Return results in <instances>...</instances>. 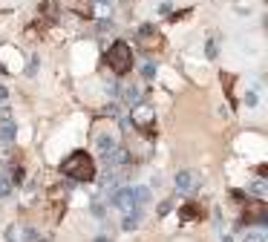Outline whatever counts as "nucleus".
I'll return each instance as SVG.
<instances>
[{"label":"nucleus","instance_id":"f257e3e1","mask_svg":"<svg viewBox=\"0 0 268 242\" xmlns=\"http://www.w3.org/2000/svg\"><path fill=\"white\" fill-rule=\"evenodd\" d=\"M61 173H64L67 179H75V182H93L95 179V161H93L90 153L75 150V153H70L67 159L61 161Z\"/></svg>","mask_w":268,"mask_h":242},{"label":"nucleus","instance_id":"f03ea898","mask_svg":"<svg viewBox=\"0 0 268 242\" xmlns=\"http://www.w3.org/2000/svg\"><path fill=\"white\" fill-rule=\"evenodd\" d=\"M107 67L113 69L116 75H127L133 69V49L124 41H116V44L107 49Z\"/></svg>","mask_w":268,"mask_h":242},{"label":"nucleus","instance_id":"7ed1b4c3","mask_svg":"<svg viewBox=\"0 0 268 242\" xmlns=\"http://www.w3.org/2000/svg\"><path fill=\"white\" fill-rule=\"evenodd\" d=\"M133 113H130V124L133 127H141L147 136L153 133V124H156V115H153V110L147 107V104H136V107H130Z\"/></svg>","mask_w":268,"mask_h":242},{"label":"nucleus","instance_id":"20e7f679","mask_svg":"<svg viewBox=\"0 0 268 242\" xmlns=\"http://www.w3.org/2000/svg\"><path fill=\"white\" fill-rule=\"evenodd\" d=\"M268 219V207L262 199H254V202H245V210H242V222H265Z\"/></svg>","mask_w":268,"mask_h":242},{"label":"nucleus","instance_id":"39448f33","mask_svg":"<svg viewBox=\"0 0 268 242\" xmlns=\"http://www.w3.org/2000/svg\"><path fill=\"white\" fill-rule=\"evenodd\" d=\"M173 184H176V190H179V193H190V190H196V187H199V173L196 170L176 173Z\"/></svg>","mask_w":268,"mask_h":242},{"label":"nucleus","instance_id":"423d86ee","mask_svg":"<svg viewBox=\"0 0 268 242\" xmlns=\"http://www.w3.org/2000/svg\"><path fill=\"white\" fill-rule=\"evenodd\" d=\"M139 44L144 46L147 52H150V49H159V46H162V35L147 23V26H141V29H139Z\"/></svg>","mask_w":268,"mask_h":242},{"label":"nucleus","instance_id":"0eeeda50","mask_svg":"<svg viewBox=\"0 0 268 242\" xmlns=\"http://www.w3.org/2000/svg\"><path fill=\"white\" fill-rule=\"evenodd\" d=\"M121 101L127 104V107L141 104V90L136 87V84H124V87H121Z\"/></svg>","mask_w":268,"mask_h":242},{"label":"nucleus","instance_id":"6e6552de","mask_svg":"<svg viewBox=\"0 0 268 242\" xmlns=\"http://www.w3.org/2000/svg\"><path fill=\"white\" fill-rule=\"evenodd\" d=\"M15 133H18L15 121H3V124H0V147H12V144H15Z\"/></svg>","mask_w":268,"mask_h":242},{"label":"nucleus","instance_id":"1a4fd4ad","mask_svg":"<svg viewBox=\"0 0 268 242\" xmlns=\"http://www.w3.org/2000/svg\"><path fill=\"white\" fill-rule=\"evenodd\" d=\"M179 216H182V222H193V219L202 216V207H199L196 202H187V205H182Z\"/></svg>","mask_w":268,"mask_h":242},{"label":"nucleus","instance_id":"9d476101","mask_svg":"<svg viewBox=\"0 0 268 242\" xmlns=\"http://www.w3.org/2000/svg\"><path fill=\"white\" fill-rule=\"evenodd\" d=\"M133 196H136V207H144L150 202V187H133Z\"/></svg>","mask_w":268,"mask_h":242},{"label":"nucleus","instance_id":"9b49d317","mask_svg":"<svg viewBox=\"0 0 268 242\" xmlns=\"http://www.w3.org/2000/svg\"><path fill=\"white\" fill-rule=\"evenodd\" d=\"M139 219H141V210H130V213H124V222H121V228H124V230L139 228Z\"/></svg>","mask_w":268,"mask_h":242},{"label":"nucleus","instance_id":"f8f14e48","mask_svg":"<svg viewBox=\"0 0 268 242\" xmlns=\"http://www.w3.org/2000/svg\"><path fill=\"white\" fill-rule=\"evenodd\" d=\"M251 193H254L256 199H262V202H265V196H268V184L262 182V179H256V182L251 184Z\"/></svg>","mask_w":268,"mask_h":242},{"label":"nucleus","instance_id":"ddd939ff","mask_svg":"<svg viewBox=\"0 0 268 242\" xmlns=\"http://www.w3.org/2000/svg\"><path fill=\"white\" fill-rule=\"evenodd\" d=\"M245 242H265V230H262V228L245 230Z\"/></svg>","mask_w":268,"mask_h":242},{"label":"nucleus","instance_id":"4468645a","mask_svg":"<svg viewBox=\"0 0 268 242\" xmlns=\"http://www.w3.org/2000/svg\"><path fill=\"white\" fill-rule=\"evenodd\" d=\"M9 193H12V182H9L6 173H0V199H6Z\"/></svg>","mask_w":268,"mask_h":242},{"label":"nucleus","instance_id":"2eb2a0df","mask_svg":"<svg viewBox=\"0 0 268 242\" xmlns=\"http://www.w3.org/2000/svg\"><path fill=\"white\" fill-rule=\"evenodd\" d=\"M9 182H12V184H21V182H24V167H21V164H18V167H12V176H9Z\"/></svg>","mask_w":268,"mask_h":242},{"label":"nucleus","instance_id":"dca6fc26","mask_svg":"<svg viewBox=\"0 0 268 242\" xmlns=\"http://www.w3.org/2000/svg\"><path fill=\"white\" fill-rule=\"evenodd\" d=\"M141 75H144V81L156 78V64H144V69H141Z\"/></svg>","mask_w":268,"mask_h":242},{"label":"nucleus","instance_id":"f3484780","mask_svg":"<svg viewBox=\"0 0 268 242\" xmlns=\"http://www.w3.org/2000/svg\"><path fill=\"white\" fill-rule=\"evenodd\" d=\"M205 52H208V58H216V52H219V49H216V35H213V38L208 41V46H205Z\"/></svg>","mask_w":268,"mask_h":242},{"label":"nucleus","instance_id":"a211bd4d","mask_svg":"<svg viewBox=\"0 0 268 242\" xmlns=\"http://www.w3.org/2000/svg\"><path fill=\"white\" fill-rule=\"evenodd\" d=\"M3 121H12V110H9L6 104H0V124H3Z\"/></svg>","mask_w":268,"mask_h":242},{"label":"nucleus","instance_id":"6ab92c4d","mask_svg":"<svg viewBox=\"0 0 268 242\" xmlns=\"http://www.w3.org/2000/svg\"><path fill=\"white\" fill-rule=\"evenodd\" d=\"M38 67H41V61H38V55H32V61H29V67H26V72H29V75H35V72H38Z\"/></svg>","mask_w":268,"mask_h":242},{"label":"nucleus","instance_id":"aec40b11","mask_svg":"<svg viewBox=\"0 0 268 242\" xmlns=\"http://www.w3.org/2000/svg\"><path fill=\"white\" fill-rule=\"evenodd\" d=\"M98 32H113V21H101L98 23Z\"/></svg>","mask_w":268,"mask_h":242},{"label":"nucleus","instance_id":"412c9836","mask_svg":"<svg viewBox=\"0 0 268 242\" xmlns=\"http://www.w3.org/2000/svg\"><path fill=\"white\" fill-rule=\"evenodd\" d=\"M245 104H248V107H256V92H248V95H245Z\"/></svg>","mask_w":268,"mask_h":242},{"label":"nucleus","instance_id":"4be33fe9","mask_svg":"<svg viewBox=\"0 0 268 242\" xmlns=\"http://www.w3.org/2000/svg\"><path fill=\"white\" fill-rule=\"evenodd\" d=\"M38 239V233H35V228H26V242H35Z\"/></svg>","mask_w":268,"mask_h":242},{"label":"nucleus","instance_id":"5701e85b","mask_svg":"<svg viewBox=\"0 0 268 242\" xmlns=\"http://www.w3.org/2000/svg\"><path fill=\"white\" fill-rule=\"evenodd\" d=\"M231 196L236 199V202H242V199H245V190H231ZM245 202H248V199H245Z\"/></svg>","mask_w":268,"mask_h":242},{"label":"nucleus","instance_id":"b1692460","mask_svg":"<svg viewBox=\"0 0 268 242\" xmlns=\"http://www.w3.org/2000/svg\"><path fill=\"white\" fill-rule=\"evenodd\" d=\"M256 176H259V179H265V176H268V167H265V164H259V167H256Z\"/></svg>","mask_w":268,"mask_h":242},{"label":"nucleus","instance_id":"393cba45","mask_svg":"<svg viewBox=\"0 0 268 242\" xmlns=\"http://www.w3.org/2000/svg\"><path fill=\"white\" fill-rule=\"evenodd\" d=\"M6 98H9V92H6V90H3V87H0V104L6 101Z\"/></svg>","mask_w":268,"mask_h":242},{"label":"nucleus","instance_id":"a878e982","mask_svg":"<svg viewBox=\"0 0 268 242\" xmlns=\"http://www.w3.org/2000/svg\"><path fill=\"white\" fill-rule=\"evenodd\" d=\"M95 242H110V239H107V236H98V239H95Z\"/></svg>","mask_w":268,"mask_h":242},{"label":"nucleus","instance_id":"bb28decb","mask_svg":"<svg viewBox=\"0 0 268 242\" xmlns=\"http://www.w3.org/2000/svg\"><path fill=\"white\" fill-rule=\"evenodd\" d=\"M98 3H110V0H98Z\"/></svg>","mask_w":268,"mask_h":242}]
</instances>
